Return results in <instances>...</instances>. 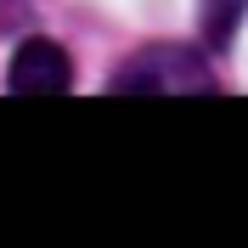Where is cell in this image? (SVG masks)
<instances>
[{
    "label": "cell",
    "mask_w": 248,
    "mask_h": 248,
    "mask_svg": "<svg viewBox=\"0 0 248 248\" xmlns=\"http://www.w3.org/2000/svg\"><path fill=\"white\" fill-rule=\"evenodd\" d=\"M119 96H215V68L186 46H147L113 74Z\"/></svg>",
    "instance_id": "6da1fadb"
},
{
    "label": "cell",
    "mask_w": 248,
    "mask_h": 248,
    "mask_svg": "<svg viewBox=\"0 0 248 248\" xmlns=\"http://www.w3.org/2000/svg\"><path fill=\"white\" fill-rule=\"evenodd\" d=\"M6 91L17 96H62L74 91V62H68V51L57 46V40H23L12 57V68H6Z\"/></svg>",
    "instance_id": "7a4b0ae2"
}]
</instances>
